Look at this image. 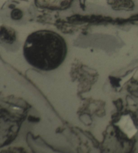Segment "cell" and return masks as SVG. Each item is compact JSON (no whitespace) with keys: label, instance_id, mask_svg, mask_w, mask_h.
<instances>
[{"label":"cell","instance_id":"1","mask_svg":"<svg viewBox=\"0 0 138 153\" xmlns=\"http://www.w3.org/2000/svg\"><path fill=\"white\" fill-rule=\"evenodd\" d=\"M68 53L67 42L56 32L40 30L30 34L24 43L23 56L31 66L43 71L58 68Z\"/></svg>","mask_w":138,"mask_h":153},{"label":"cell","instance_id":"2","mask_svg":"<svg viewBox=\"0 0 138 153\" xmlns=\"http://www.w3.org/2000/svg\"><path fill=\"white\" fill-rule=\"evenodd\" d=\"M125 133L128 135L129 137H132L135 134L136 129L133 125V122L129 117L126 116L122 120V125Z\"/></svg>","mask_w":138,"mask_h":153},{"label":"cell","instance_id":"3","mask_svg":"<svg viewBox=\"0 0 138 153\" xmlns=\"http://www.w3.org/2000/svg\"><path fill=\"white\" fill-rule=\"evenodd\" d=\"M41 1H42V0H38V2L40 3ZM55 1H56V9H60L58 0H55ZM58 1L60 3L61 7L62 9H64L69 7L70 5V4H71L73 0H58ZM50 3L51 0H48V3L45 6V8H50Z\"/></svg>","mask_w":138,"mask_h":153}]
</instances>
